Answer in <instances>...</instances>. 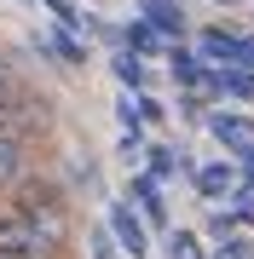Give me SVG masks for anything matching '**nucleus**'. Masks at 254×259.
<instances>
[{
    "instance_id": "nucleus-13",
    "label": "nucleus",
    "mask_w": 254,
    "mask_h": 259,
    "mask_svg": "<svg viewBox=\"0 0 254 259\" xmlns=\"http://www.w3.org/2000/svg\"><path fill=\"white\" fill-rule=\"evenodd\" d=\"M220 87H226L231 98H254V75H248V69H226V81H220Z\"/></svg>"
},
{
    "instance_id": "nucleus-5",
    "label": "nucleus",
    "mask_w": 254,
    "mask_h": 259,
    "mask_svg": "<svg viewBox=\"0 0 254 259\" xmlns=\"http://www.w3.org/2000/svg\"><path fill=\"white\" fill-rule=\"evenodd\" d=\"M208 127H214V139L226 144V150H237V156L254 150V121H248V115H214Z\"/></svg>"
},
{
    "instance_id": "nucleus-11",
    "label": "nucleus",
    "mask_w": 254,
    "mask_h": 259,
    "mask_svg": "<svg viewBox=\"0 0 254 259\" xmlns=\"http://www.w3.org/2000/svg\"><path fill=\"white\" fill-rule=\"evenodd\" d=\"M197 58H202V52H173V75H179V81H191V87L202 81V64H197Z\"/></svg>"
},
{
    "instance_id": "nucleus-8",
    "label": "nucleus",
    "mask_w": 254,
    "mask_h": 259,
    "mask_svg": "<svg viewBox=\"0 0 254 259\" xmlns=\"http://www.w3.org/2000/svg\"><path fill=\"white\" fill-rule=\"evenodd\" d=\"M237 35H226V29H202V58H231Z\"/></svg>"
},
{
    "instance_id": "nucleus-6",
    "label": "nucleus",
    "mask_w": 254,
    "mask_h": 259,
    "mask_svg": "<svg viewBox=\"0 0 254 259\" xmlns=\"http://www.w3.org/2000/svg\"><path fill=\"white\" fill-rule=\"evenodd\" d=\"M231 185H237V173H231L226 161H214V167H197V190L208 196V202H220V196H226Z\"/></svg>"
},
{
    "instance_id": "nucleus-16",
    "label": "nucleus",
    "mask_w": 254,
    "mask_h": 259,
    "mask_svg": "<svg viewBox=\"0 0 254 259\" xmlns=\"http://www.w3.org/2000/svg\"><path fill=\"white\" fill-rule=\"evenodd\" d=\"M116 75H122L127 87H139L144 81V64H139V58H116Z\"/></svg>"
},
{
    "instance_id": "nucleus-22",
    "label": "nucleus",
    "mask_w": 254,
    "mask_h": 259,
    "mask_svg": "<svg viewBox=\"0 0 254 259\" xmlns=\"http://www.w3.org/2000/svg\"><path fill=\"white\" fill-rule=\"evenodd\" d=\"M0 75H6V64H0Z\"/></svg>"
},
{
    "instance_id": "nucleus-2",
    "label": "nucleus",
    "mask_w": 254,
    "mask_h": 259,
    "mask_svg": "<svg viewBox=\"0 0 254 259\" xmlns=\"http://www.w3.org/2000/svg\"><path fill=\"white\" fill-rule=\"evenodd\" d=\"M0 259H52V242L35 231V219L18 202L0 213Z\"/></svg>"
},
{
    "instance_id": "nucleus-18",
    "label": "nucleus",
    "mask_w": 254,
    "mask_h": 259,
    "mask_svg": "<svg viewBox=\"0 0 254 259\" xmlns=\"http://www.w3.org/2000/svg\"><path fill=\"white\" fill-rule=\"evenodd\" d=\"M237 219H254V185H237Z\"/></svg>"
},
{
    "instance_id": "nucleus-7",
    "label": "nucleus",
    "mask_w": 254,
    "mask_h": 259,
    "mask_svg": "<svg viewBox=\"0 0 254 259\" xmlns=\"http://www.w3.org/2000/svg\"><path fill=\"white\" fill-rule=\"evenodd\" d=\"M133 196H139V207L151 213V219L168 213V202H162V179H156V173H139V179H133Z\"/></svg>"
},
{
    "instance_id": "nucleus-12",
    "label": "nucleus",
    "mask_w": 254,
    "mask_h": 259,
    "mask_svg": "<svg viewBox=\"0 0 254 259\" xmlns=\"http://www.w3.org/2000/svg\"><path fill=\"white\" fill-rule=\"evenodd\" d=\"M151 23L162 29V35H179V29H185V18H179L173 6H162V0H156V6H151Z\"/></svg>"
},
{
    "instance_id": "nucleus-21",
    "label": "nucleus",
    "mask_w": 254,
    "mask_h": 259,
    "mask_svg": "<svg viewBox=\"0 0 254 259\" xmlns=\"http://www.w3.org/2000/svg\"><path fill=\"white\" fill-rule=\"evenodd\" d=\"M98 259H110V253H104V248H98Z\"/></svg>"
},
{
    "instance_id": "nucleus-15",
    "label": "nucleus",
    "mask_w": 254,
    "mask_h": 259,
    "mask_svg": "<svg viewBox=\"0 0 254 259\" xmlns=\"http://www.w3.org/2000/svg\"><path fill=\"white\" fill-rule=\"evenodd\" d=\"M173 259H202V242L191 231H173Z\"/></svg>"
},
{
    "instance_id": "nucleus-9",
    "label": "nucleus",
    "mask_w": 254,
    "mask_h": 259,
    "mask_svg": "<svg viewBox=\"0 0 254 259\" xmlns=\"http://www.w3.org/2000/svg\"><path fill=\"white\" fill-rule=\"evenodd\" d=\"M179 167H185V156H173V150H162V144H151V173H156V179H173Z\"/></svg>"
},
{
    "instance_id": "nucleus-17",
    "label": "nucleus",
    "mask_w": 254,
    "mask_h": 259,
    "mask_svg": "<svg viewBox=\"0 0 254 259\" xmlns=\"http://www.w3.org/2000/svg\"><path fill=\"white\" fill-rule=\"evenodd\" d=\"M231 64L254 69V35H237V47H231Z\"/></svg>"
},
{
    "instance_id": "nucleus-10",
    "label": "nucleus",
    "mask_w": 254,
    "mask_h": 259,
    "mask_svg": "<svg viewBox=\"0 0 254 259\" xmlns=\"http://www.w3.org/2000/svg\"><path fill=\"white\" fill-rule=\"evenodd\" d=\"M23 98H29V93H18V87H12L6 75H0V127H6V121L23 110Z\"/></svg>"
},
{
    "instance_id": "nucleus-20",
    "label": "nucleus",
    "mask_w": 254,
    "mask_h": 259,
    "mask_svg": "<svg viewBox=\"0 0 254 259\" xmlns=\"http://www.w3.org/2000/svg\"><path fill=\"white\" fill-rule=\"evenodd\" d=\"M243 173H248V185H254V150H248V156H243Z\"/></svg>"
},
{
    "instance_id": "nucleus-1",
    "label": "nucleus",
    "mask_w": 254,
    "mask_h": 259,
    "mask_svg": "<svg viewBox=\"0 0 254 259\" xmlns=\"http://www.w3.org/2000/svg\"><path fill=\"white\" fill-rule=\"evenodd\" d=\"M18 207L29 213V219H35V231L52 242V253L69 242V207H64V196H58L52 185H29V190L18 196Z\"/></svg>"
},
{
    "instance_id": "nucleus-4",
    "label": "nucleus",
    "mask_w": 254,
    "mask_h": 259,
    "mask_svg": "<svg viewBox=\"0 0 254 259\" xmlns=\"http://www.w3.org/2000/svg\"><path fill=\"white\" fill-rule=\"evenodd\" d=\"M110 231H116V248L133 253V259H144V248H151V236H144V219L133 213L127 202L122 207H110Z\"/></svg>"
},
{
    "instance_id": "nucleus-19",
    "label": "nucleus",
    "mask_w": 254,
    "mask_h": 259,
    "mask_svg": "<svg viewBox=\"0 0 254 259\" xmlns=\"http://www.w3.org/2000/svg\"><path fill=\"white\" fill-rule=\"evenodd\" d=\"M52 47L64 52V64H81V58H87V52H81V47H76V40H69V35H52Z\"/></svg>"
},
{
    "instance_id": "nucleus-3",
    "label": "nucleus",
    "mask_w": 254,
    "mask_h": 259,
    "mask_svg": "<svg viewBox=\"0 0 254 259\" xmlns=\"http://www.w3.org/2000/svg\"><path fill=\"white\" fill-rule=\"evenodd\" d=\"M29 173V139H23V121H6L0 127V190H18Z\"/></svg>"
},
{
    "instance_id": "nucleus-14",
    "label": "nucleus",
    "mask_w": 254,
    "mask_h": 259,
    "mask_svg": "<svg viewBox=\"0 0 254 259\" xmlns=\"http://www.w3.org/2000/svg\"><path fill=\"white\" fill-rule=\"evenodd\" d=\"M127 47L133 52H156V23H133L127 29Z\"/></svg>"
}]
</instances>
